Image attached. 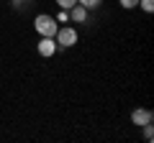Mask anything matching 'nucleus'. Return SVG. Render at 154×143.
I'll list each match as a JSON object with an SVG mask.
<instances>
[{
	"mask_svg": "<svg viewBox=\"0 0 154 143\" xmlns=\"http://www.w3.org/2000/svg\"><path fill=\"white\" fill-rule=\"evenodd\" d=\"M33 28H36L38 36H54L57 33V21L51 16H36V21H33Z\"/></svg>",
	"mask_w": 154,
	"mask_h": 143,
	"instance_id": "f257e3e1",
	"label": "nucleus"
},
{
	"mask_svg": "<svg viewBox=\"0 0 154 143\" xmlns=\"http://www.w3.org/2000/svg\"><path fill=\"white\" fill-rule=\"evenodd\" d=\"M57 44L62 46V49H69V46H75L77 44V31L75 28H69V26H64V28H57Z\"/></svg>",
	"mask_w": 154,
	"mask_h": 143,
	"instance_id": "f03ea898",
	"label": "nucleus"
},
{
	"mask_svg": "<svg viewBox=\"0 0 154 143\" xmlns=\"http://www.w3.org/2000/svg\"><path fill=\"white\" fill-rule=\"evenodd\" d=\"M38 54L44 56V59H49V56H54L57 54V41H54V36H44V39L38 41Z\"/></svg>",
	"mask_w": 154,
	"mask_h": 143,
	"instance_id": "7ed1b4c3",
	"label": "nucleus"
},
{
	"mask_svg": "<svg viewBox=\"0 0 154 143\" xmlns=\"http://www.w3.org/2000/svg\"><path fill=\"white\" fill-rule=\"evenodd\" d=\"M131 120L136 123V125H149V123L154 120V115H152V110H146V107H139V110H134L131 112Z\"/></svg>",
	"mask_w": 154,
	"mask_h": 143,
	"instance_id": "20e7f679",
	"label": "nucleus"
},
{
	"mask_svg": "<svg viewBox=\"0 0 154 143\" xmlns=\"http://www.w3.org/2000/svg\"><path fill=\"white\" fill-rule=\"evenodd\" d=\"M69 18L75 23H85V21H88V8L80 5V3H75V5L69 8Z\"/></svg>",
	"mask_w": 154,
	"mask_h": 143,
	"instance_id": "39448f33",
	"label": "nucleus"
},
{
	"mask_svg": "<svg viewBox=\"0 0 154 143\" xmlns=\"http://www.w3.org/2000/svg\"><path fill=\"white\" fill-rule=\"evenodd\" d=\"M144 138H146V143L154 141V128H152V123H149V125H144Z\"/></svg>",
	"mask_w": 154,
	"mask_h": 143,
	"instance_id": "423d86ee",
	"label": "nucleus"
},
{
	"mask_svg": "<svg viewBox=\"0 0 154 143\" xmlns=\"http://www.w3.org/2000/svg\"><path fill=\"white\" fill-rule=\"evenodd\" d=\"M77 3H80V5H85V8L90 10V8H98L100 3H103V0H77Z\"/></svg>",
	"mask_w": 154,
	"mask_h": 143,
	"instance_id": "0eeeda50",
	"label": "nucleus"
},
{
	"mask_svg": "<svg viewBox=\"0 0 154 143\" xmlns=\"http://www.w3.org/2000/svg\"><path fill=\"white\" fill-rule=\"evenodd\" d=\"M75 3H77V0H57V5H59L62 10H69V8L75 5Z\"/></svg>",
	"mask_w": 154,
	"mask_h": 143,
	"instance_id": "6e6552de",
	"label": "nucleus"
},
{
	"mask_svg": "<svg viewBox=\"0 0 154 143\" xmlns=\"http://www.w3.org/2000/svg\"><path fill=\"white\" fill-rule=\"evenodd\" d=\"M139 5H141L146 13H152L154 10V0H139Z\"/></svg>",
	"mask_w": 154,
	"mask_h": 143,
	"instance_id": "1a4fd4ad",
	"label": "nucleus"
},
{
	"mask_svg": "<svg viewBox=\"0 0 154 143\" xmlns=\"http://www.w3.org/2000/svg\"><path fill=\"white\" fill-rule=\"evenodd\" d=\"M121 5H123V8H136L139 0H121Z\"/></svg>",
	"mask_w": 154,
	"mask_h": 143,
	"instance_id": "9d476101",
	"label": "nucleus"
},
{
	"mask_svg": "<svg viewBox=\"0 0 154 143\" xmlns=\"http://www.w3.org/2000/svg\"><path fill=\"white\" fill-rule=\"evenodd\" d=\"M21 3H23V0H13V5H21Z\"/></svg>",
	"mask_w": 154,
	"mask_h": 143,
	"instance_id": "9b49d317",
	"label": "nucleus"
}]
</instances>
